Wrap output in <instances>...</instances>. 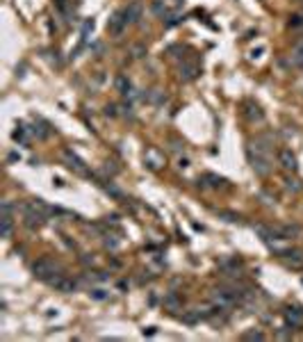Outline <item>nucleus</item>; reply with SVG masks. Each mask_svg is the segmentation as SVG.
I'll return each mask as SVG.
<instances>
[{"label": "nucleus", "mask_w": 303, "mask_h": 342, "mask_svg": "<svg viewBox=\"0 0 303 342\" xmlns=\"http://www.w3.org/2000/svg\"><path fill=\"white\" fill-rule=\"evenodd\" d=\"M21 210H23V224H25L27 230H39L43 224H46V219H48L41 210L34 208L32 201H30V203H25V205H21Z\"/></svg>", "instance_id": "3"}, {"label": "nucleus", "mask_w": 303, "mask_h": 342, "mask_svg": "<svg viewBox=\"0 0 303 342\" xmlns=\"http://www.w3.org/2000/svg\"><path fill=\"white\" fill-rule=\"evenodd\" d=\"M48 285H53V288L57 290V292H64V294L76 292V288H78V283H76V281H71V278L66 276V274H60V276H55Z\"/></svg>", "instance_id": "11"}, {"label": "nucleus", "mask_w": 303, "mask_h": 342, "mask_svg": "<svg viewBox=\"0 0 303 342\" xmlns=\"http://www.w3.org/2000/svg\"><path fill=\"white\" fill-rule=\"evenodd\" d=\"M276 158H278V165H281L285 171H290V173H294V171L299 169V165H297V155H294L290 149H281V151H278Z\"/></svg>", "instance_id": "10"}, {"label": "nucleus", "mask_w": 303, "mask_h": 342, "mask_svg": "<svg viewBox=\"0 0 303 342\" xmlns=\"http://www.w3.org/2000/svg\"><path fill=\"white\" fill-rule=\"evenodd\" d=\"M11 137L16 139V142H21V144H27V128L25 126H16V130H14Z\"/></svg>", "instance_id": "26"}, {"label": "nucleus", "mask_w": 303, "mask_h": 342, "mask_svg": "<svg viewBox=\"0 0 303 342\" xmlns=\"http://www.w3.org/2000/svg\"><path fill=\"white\" fill-rule=\"evenodd\" d=\"M199 185L203 187H212V189H219V187H226V180L221 176H216V173H203L199 178Z\"/></svg>", "instance_id": "14"}, {"label": "nucleus", "mask_w": 303, "mask_h": 342, "mask_svg": "<svg viewBox=\"0 0 303 342\" xmlns=\"http://www.w3.org/2000/svg\"><path fill=\"white\" fill-rule=\"evenodd\" d=\"M89 297H92L94 301H105V299H109V292L103 288H92L89 290Z\"/></svg>", "instance_id": "22"}, {"label": "nucleus", "mask_w": 303, "mask_h": 342, "mask_svg": "<svg viewBox=\"0 0 303 342\" xmlns=\"http://www.w3.org/2000/svg\"><path fill=\"white\" fill-rule=\"evenodd\" d=\"M125 27H128V18H125V11L123 9H116L112 16L107 18V32L112 37H121L125 32Z\"/></svg>", "instance_id": "6"}, {"label": "nucleus", "mask_w": 303, "mask_h": 342, "mask_svg": "<svg viewBox=\"0 0 303 342\" xmlns=\"http://www.w3.org/2000/svg\"><path fill=\"white\" fill-rule=\"evenodd\" d=\"M290 25L292 27H303V14H294V16L290 18Z\"/></svg>", "instance_id": "30"}, {"label": "nucleus", "mask_w": 303, "mask_h": 342, "mask_svg": "<svg viewBox=\"0 0 303 342\" xmlns=\"http://www.w3.org/2000/svg\"><path fill=\"white\" fill-rule=\"evenodd\" d=\"M132 53H135V57H144V55H146V48H144V46H135Z\"/></svg>", "instance_id": "34"}, {"label": "nucleus", "mask_w": 303, "mask_h": 342, "mask_svg": "<svg viewBox=\"0 0 303 342\" xmlns=\"http://www.w3.org/2000/svg\"><path fill=\"white\" fill-rule=\"evenodd\" d=\"M114 85H116V91H119L121 96H132V82H130L128 75H116V80H114Z\"/></svg>", "instance_id": "16"}, {"label": "nucleus", "mask_w": 303, "mask_h": 342, "mask_svg": "<svg viewBox=\"0 0 303 342\" xmlns=\"http://www.w3.org/2000/svg\"><path fill=\"white\" fill-rule=\"evenodd\" d=\"M219 217H226V221H230V224H242V217L235 212H228V210H219Z\"/></svg>", "instance_id": "27"}, {"label": "nucleus", "mask_w": 303, "mask_h": 342, "mask_svg": "<svg viewBox=\"0 0 303 342\" xmlns=\"http://www.w3.org/2000/svg\"><path fill=\"white\" fill-rule=\"evenodd\" d=\"M262 53H265V46H258V48H255V50H251V57H260V55H262Z\"/></svg>", "instance_id": "35"}, {"label": "nucleus", "mask_w": 303, "mask_h": 342, "mask_svg": "<svg viewBox=\"0 0 303 342\" xmlns=\"http://www.w3.org/2000/svg\"><path fill=\"white\" fill-rule=\"evenodd\" d=\"M276 256L285 260L290 267H301L303 265V251L301 249H276Z\"/></svg>", "instance_id": "7"}, {"label": "nucleus", "mask_w": 303, "mask_h": 342, "mask_svg": "<svg viewBox=\"0 0 303 342\" xmlns=\"http://www.w3.org/2000/svg\"><path fill=\"white\" fill-rule=\"evenodd\" d=\"M32 135L37 139H46L50 135V128H48V123L46 121H39V123H34V128H32Z\"/></svg>", "instance_id": "19"}, {"label": "nucleus", "mask_w": 303, "mask_h": 342, "mask_svg": "<svg viewBox=\"0 0 303 342\" xmlns=\"http://www.w3.org/2000/svg\"><path fill=\"white\" fill-rule=\"evenodd\" d=\"M2 214H14V203L11 201H2Z\"/></svg>", "instance_id": "31"}, {"label": "nucleus", "mask_w": 303, "mask_h": 342, "mask_svg": "<svg viewBox=\"0 0 303 342\" xmlns=\"http://www.w3.org/2000/svg\"><path fill=\"white\" fill-rule=\"evenodd\" d=\"M276 338L278 340H290L292 338V326H283L281 331H276Z\"/></svg>", "instance_id": "29"}, {"label": "nucleus", "mask_w": 303, "mask_h": 342, "mask_svg": "<svg viewBox=\"0 0 303 342\" xmlns=\"http://www.w3.org/2000/svg\"><path fill=\"white\" fill-rule=\"evenodd\" d=\"M271 144H274V142H271V135H258V137L251 139L249 146H246L249 165L258 176H267L271 171V158H269Z\"/></svg>", "instance_id": "1"}, {"label": "nucleus", "mask_w": 303, "mask_h": 342, "mask_svg": "<svg viewBox=\"0 0 303 342\" xmlns=\"http://www.w3.org/2000/svg\"><path fill=\"white\" fill-rule=\"evenodd\" d=\"M116 105H105V117H116Z\"/></svg>", "instance_id": "33"}, {"label": "nucleus", "mask_w": 303, "mask_h": 342, "mask_svg": "<svg viewBox=\"0 0 303 342\" xmlns=\"http://www.w3.org/2000/svg\"><path fill=\"white\" fill-rule=\"evenodd\" d=\"M244 117L249 119L251 123L265 121V112H262V107H260L258 103H253V101H246V103H244Z\"/></svg>", "instance_id": "12"}, {"label": "nucleus", "mask_w": 303, "mask_h": 342, "mask_svg": "<svg viewBox=\"0 0 303 342\" xmlns=\"http://www.w3.org/2000/svg\"><path fill=\"white\" fill-rule=\"evenodd\" d=\"M107 237V240H105V246H107V249H116V246H119V240H114L112 235H105Z\"/></svg>", "instance_id": "32"}, {"label": "nucleus", "mask_w": 303, "mask_h": 342, "mask_svg": "<svg viewBox=\"0 0 303 342\" xmlns=\"http://www.w3.org/2000/svg\"><path fill=\"white\" fill-rule=\"evenodd\" d=\"M162 21H164V27H173V25H176V23H180V21H183V16H180L178 11H169L167 16L162 18Z\"/></svg>", "instance_id": "23"}, {"label": "nucleus", "mask_w": 303, "mask_h": 342, "mask_svg": "<svg viewBox=\"0 0 303 342\" xmlns=\"http://www.w3.org/2000/svg\"><path fill=\"white\" fill-rule=\"evenodd\" d=\"M0 224H2V237H5V240H9L11 230H14V214H2Z\"/></svg>", "instance_id": "18"}, {"label": "nucleus", "mask_w": 303, "mask_h": 342, "mask_svg": "<svg viewBox=\"0 0 303 342\" xmlns=\"http://www.w3.org/2000/svg\"><path fill=\"white\" fill-rule=\"evenodd\" d=\"M62 162H64L71 171H76L78 176H89V178H92V171L87 169L85 160H82V158L73 149H64V151H62Z\"/></svg>", "instance_id": "5"}, {"label": "nucleus", "mask_w": 303, "mask_h": 342, "mask_svg": "<svg viewBox=\"0 0 303 342\" xmlns=\"http://www.w3.org/2000/svg\"><path fill=\"white\" fill-rule=\"evenodd\" d=\"M32 274L39 278V281L50 283L55 276H60L62 269H60V265L55 260H50V258H39V260L32 262Z\"/></svg>", "instance_id": "2"}, {"label": "nucleus", "mask_w": 303, "mask_h": 342, "mask_svg": "<svg viewBox=\"0 0 303 342\" xmlns=\"http://www.w3.org/2000/svg\"><path fill=\"white\" fill-rule=\"evenodd\" d=\"M125 11V18H128V25H135V23L141 21V14H144V9H141L139 2H130L128 7H123Z\"/></svg>", "instance_id": "15"}, {"label": "nucleus", "mask_w": 303, "mask_h": 342, "mask_svg": "<svg viewBox=\"0 0 303 342\" xmlns=\"http://www.w3.org/2000/svg\"><path fill=\"white\" fill-rule=\"evenodd\" d=\"M285 187H287V192L299 194V192L303 189V182L299 180V178H294V176H287V178H285Z\"/></svg>", "instance_id": "21"}, {"label": "nucleus", "mask_w": 303, "mask_h": 342, "mask_svg": "<svg viewBox=\"0 0 303 342\" xmlns=\"http://www.w3.org/2000/svg\"><path fill=\"white\" fill-rule=\"evenodd\" d=\"M199 75H201L199 62H183V64L178 66V78L183 82H192V80H196Z\"/></svg>", "instance_id": "9"}, {"label": "nucleus", "mask_w": 303, "mask_h": 342, "mask_svg": "<svg viewBox=\"0 0 303 342\" xmlns=\"http://www.w3.org/2000/svg\"><path fill=\"white\" fill-rule=\"evenodd\" d=\"M283 317H285V324L292 326V329H301L303 326V308H299V306H285Z\"/></svg>", "instance_id": "8"}, {"label": "nucleus", "mask_w": 303, "mask_h": 342, "mask_svg": "<svg viewBox=\"0 0 303 342\" xmlns=\"http://www.w3.org/2000/svg\"><path fill=\"white\" fill-rule=\"evenodd\" d=\"M146 165L151 167V169H157V167H162V160H160L157 151H148V155H146Z\"/></svg>", "instance_id": "24"}, {"label": "nucleus", "mask_w": 303, "mask_h": 342, "mask_svg": "<svg viewBox=\"0 0 303 342\" xmlns=\"http://www.w3.org/2000/svg\"><path fill=\"white\" fill-rule=\"evenodd\" d=\"M164 308L171 310V313L180 310V308H183V297H180V294H176V292L164 294Z\"/></svg>", "instance_id": "17"}, {"label": "nucleus", "mask_w": 303, "mask_h": 342, "mask_svg": "<svg viewBox=\"0 0 303 342\" xmlns=\"http://www.w3.org/2000/svg\"><path fill=\"white\" fill-rule=\"evenodd\" d=\"M242 340H265V333L260 331V329H251V331L242 333Z\"/></svg>", "instance_id": "25"}, {"label": "nucleus", "mask_w": 303, "mask_h": 342, "mask_svg": "<svg viewBox=\"0 0 303 342\" xmlns=\"http://www.w3.org/2000/svg\"><path fill=\"white\" fill-rule=\"evenodd\" d=\"M274 235H276V240H290V237L301 235V226H297V224L274 226Z\"/></svg>", "instance_id": "13"}, {"label": "nucleus", "mask_w": 303, "mask_h": 342, "mask_svg": "<svg viewBox=\"0 0 303 342\" xmlns=\"http://www.w3.org/2000/svg\"><path fill=\"white\" fill-rule=\"evenodd\" d=\"M57 55H60L57 50H55V53H53V50H46V55H43V57L48 59V62H50L53 66H62V59L57 57Z\"/></svg>", "instance_id": "28"}, {"label": "nucleus", "mask_w": 303, "mask_h": 342, "mask_svg": "<svg viewBox=\"0 0 303 342\" xmlns=\"http://www.w3.org/2000/svg\"><path fill=\"white\" fill-rule=\"evenodd\" d=\"M210 299H212V306H216L219 310H228V308H233L235 304H239L237 292H235V290H228V288L212 290Z\"/></svg>", "instance_id": "4"}, {"label": "nucleus", "mask_w": 303, "mask_h": 342, "mask_svg": "<svg viewBox=\"0 0 303 342\" xmlns=\"http://www.w3.org/2000/svg\"><path fill=\"white\" fill-rule=\"evenodd\" d=\"M290 62H292V66H299V69H303V43H299L297 48L292 50V55H290Z\"/></svg>", "instance_id": "20"}]
</instances>
